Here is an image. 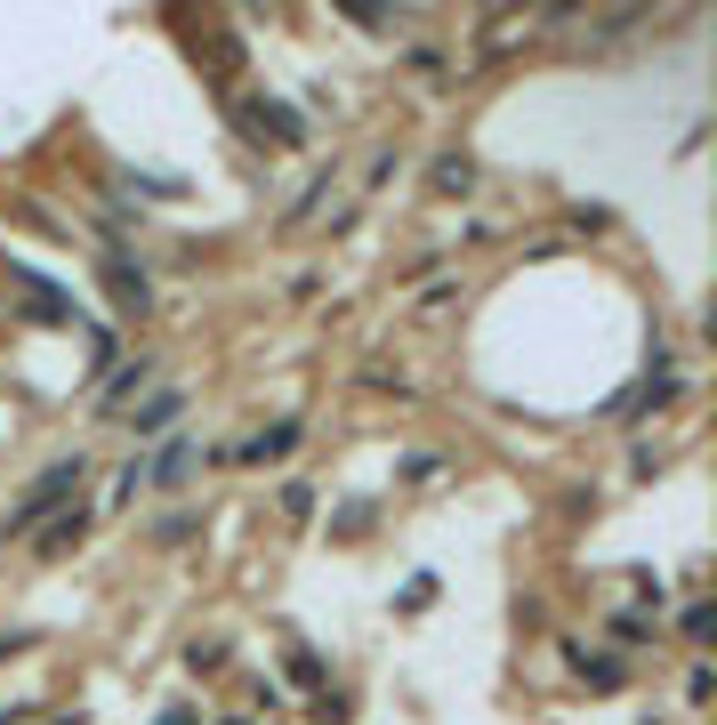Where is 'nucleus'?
Segmentation results:
<instances>
[{
    "instance_id": "0eeeda50",
    "label": "nucleus",
    "mask_w": 717,
    "mask_h": 725,
    "mask_svg": "<svg viewBox=\"0 0 717 725\" xmlns=\"http://www.w3.org/2000/svg\"><path fill=\"white\" fill-rule=\"evenodd\" d=\"M306 508H315V483H283V516H291V525H298Z\"/></svg>"
},
{
    "instance_id": "1a4fd4ad",
    "label": "nucleus",
    "mask_w": 717,
    "mask_h": 725,
    "mask_svg": "<svg viewBox=\"0 0 717 725\" xmlns=\"http://www.w3.org/2000/svg\"><path fill=\"white\" fill-rule=\"evenodd\" d=\"M154 725H194V709H161V717H154Z\"/></svg>"
},
{
    "instance_id": "6e6552de",
    "label": "nucleus",
    "mask_w": 717,
    "mask_h": 725,
    "mask_svg": "<svg viewBox=\"0 0 717 725\" xmlns=\"http://www.w3.org/2000/svg\"><path fill=\"white\" fill-rule=\"evenodd\" d=\"M580 677H589L597 694H612V685H621V669H612V662H589V653H580Z\"/></svg>"
},
{
    "instance_id": "423d86ee",
    "label": "nucleus",
    "mask_w": 717,
    "mask_h": 725,
    "mask_svg": "<svg viewBox=\"0 0 717 725\" xmlns=\"http://www.w3.org/2000/svg\"><path fill=\"white\" fill-rule=\"evenodd\" d=\"M138 388H146V355L129 363V371H114V388H106V403H121V395H138Z\"/></svg>"
},
{
    "instance_id": "20e7f679",
    "label": "nucleus",
    "mask_w": 717,
    "mask_h": 725,
    "mask_svg": "<svg viewBox=\"0 0 717 725\" xmlns=\"http://www.w3.org/2000/svg\"><path fill=\"white\" fill-rule=\"evenodd\" d=\"M169 420H178V395H154V403H146V411H138L129 428H138V435H161Z\"/></svg>"
},
{
    "instance_id": "f03ea898",
    "label": "nucleus",
    "mask_w": 717,
    "mask_h": 725,
    "mask_svg": "<svg viewBox=\"0 0 717 725\" xmlns=\"http://www.w3.org/2000/svg\"><path fill=\"white\" fill-rule=\"evenodd\" d=\"M186 476H194V435H178V443L146 468V483H186Z\"/></svg>"
},
{
    "instance_id": "7ed1b4c3",
    "label": "nucleus",
    "mask_w": 717,
    "mask_h": 725,
    "mask_svg": "<svg viewBox=\"0 0 717 725\" xmlns=\"http://www.w3.org/2000/svg\"><path fill=\"white\" fill-rule=\"evenodd\" d=\"M81 525H89V516H81V508H65L57 525H32V532H41V548L57 557V548H73V540H81Z\"/></svg>"
},
{
    "instance_id": "f257e3e1",
    "label": "nucleus",
    "mask_w": 717,
    "mask_h": 725,
    "mask_svg": "<svg viewBox=\"0 0 717 725\" xmlns=\"http://www.w3.org/2000/svg\"><path fill=\"white\" fill-rule=\"evenodd\" d=\"M73 492H81V460H57V468H49L41 483H32V492H24L9 516H0V540H24L32 525H41V516H57V508L73 500Z\"/></svg>"
},
{
    "instance_id": "39448f33",
    "label": "nucleus",
    "mask_w": 717,
    "mask_h": 725,
    "mask_svg": "<svg viewBox=\"0 0 717 725\" xmlns=\"http://www.w3.org/2000/svg\"><path fill=\"white\" fill-rule=\"evenodd\" d=\"M291 443H298V420H283V428H266V435L251 443V460H283Z\"/></svg>"
}]
</instances>
